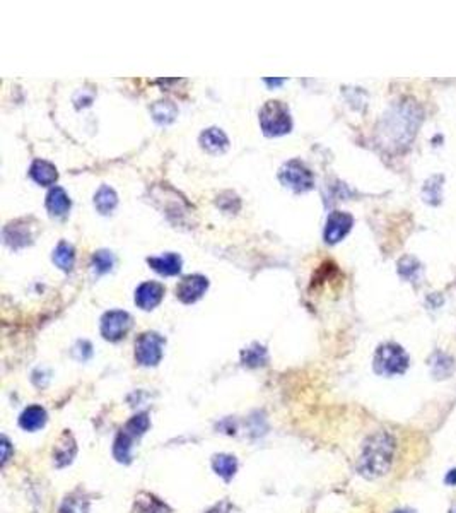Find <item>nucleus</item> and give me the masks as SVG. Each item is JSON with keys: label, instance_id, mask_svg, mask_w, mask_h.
Masks as SVG:
<instances>
[{"label": "nucleus", "instance_id": "nucleus-1", "mask_svg": "<svg viewBox=\"0 0 456 513\" xmlns=\"http://www.w3.org/2000/svg\"><path fill=\"white\" fill-rule=\"evenodd\" d=\"M396 441L388 431H378L371 435L363 447L357 469L367 479H374L390 470Z\"/></svg>", "mask_w": 456, "mask_h": 513}, {"label": "nucleus", "instance_id": "nucleus-2", "mask_svg": "<svg viewBox=\"0 0 456 513\" xmlns=\"http://www.w3.org/2000/svg\"><path fill=\"white\" fill-rule=\"evenodd\" d=\"M260 127L266 137L289 133L293 129V118L287 105L279 100L266 101L260 110Z\"/></svg>", "mask_w": 456, "mask_h": 513}, {"label": "nucleus", "instance_id": "nucleus-3", "mask_svg": "<svg viewBox=\"0 0 456 513\" xmlns=\"http://www.w3.org/2000/svg\"><path fill=\"white\" fill-rule=\"evenodd\" d=\"M409 368V354L398 344H383L374 354V370L380 375L395 377L405 373Z\"/></svg>", "mask_w": 456, "mask_h": 513}, {"label": "nucleus", "instance_id": "nucleus-4", "mask_svg": "<svg viewBox=\"0 0 456 513\" xmlns=\"http://www.w3.org/2000/svg\"><path fill=\"white\" fill-rule=\"evenodd\" d=\"M280 182L296 193H304L315 187V177L310 168L299 160H293L280 168Z\"/></svg>", "mask_w": 456, "mask_h": 513}, {"label": "nucleus", "instance_id": "nucleus-5", "mask_svg": "<svg viewBox=\"0 0 456 513\" xmlns=\"http://www.w3.org/2000/svg\"><path fill=\"white\" fill-rule=\"evenodd\" d=\"M164 344H166V340L157 332L140 334L135 342L137 363L142 367H156L163 358Z\"/></svg>", "mask_w": 456, "mask_h": 513}, {"label": "nucleus", "instance_id": "nucleus-6", "mask_svg": "<svg viewBox=\"0 0 456 513\" xmlns=\"http://www.w3.org/2000/svg\"><path fill=\"white\" fill-rule=\"evenodd\" d=\"M132 327V317L127 312L111 310L101 318V336L110 342H118L128 334Z\"/></svg>", "mask_w": 456, "mask_h": 513}, {"label": "nucleus", "instance_id": "nucleus-7", "mask_svg": "<svg viewBox=\"0 0 456 513\" xmlns=\"http://www.w3.org/2000/svg\"><path fill=\"white\" fill-rule=\"evenodd\" d=\"M207 287H209V279H207L205 276L190 274V276H185L183 279L178 283L176 296L181 303L192 305L205 294Z\"/></svg>", "mask_w": 456, "mask_h": 513}, {"label": "nucleus", "instance_id": "nucleus-8", "mask_svg": "<svg viewBox=\"0 0 456 513\" xmlns=\"http://www.w3.org/2000/svg\"><path fill=\"white\" fill-rule=\"evenodd\" d=\"M354 219L349 212H342V210H333L326 219L325 226V241L330 245L339 243L340 240L349 234L352 230Z\"/></svg>", "mask_w": 456, "mask_h": 513}, {"label": "nucleus", "instance_id": "nucleus-9", "mask_svg": "<svg viewBox=\"0 0 456 513\" xmlns=\"http://www.w3.org/2000/svg\"><path fill=\"white\" fill-rule=\"evenodd\" d=\"M164 293H166V290L163 284L156 283V281H147L137 287L135 305L142 310H154L163 301Z\"/></svg>", "mask_w": 456, "mask_h": 513}, {"label": "nucleus", "instance_id": "nucleus-10", "mask_svg": "<svg viewBox=\"0 0 456 513\" xmlns=\"http://www.w3.org/2000/svg\"><path fill=\"white\" fill-rule=\"evenodd\" d=\"M200 146L210 154H223L229 147V139L223 130L212 127L200 133Z\"/></svg>", "mask_w": 456, "mask_h": 513}, {"label": "nucleus", "instance_id": "nucleus-11", "mask_svg": "<svg viewBox=\"0 0 456 513\" xmlns=\"http://www.w3.org/2000/svg\"><path fill=\"white\" fill-rule=\"evenodd\" d=\"M147 263H149L157 274H161V276H176V274H180L183 260H181V256L178 254L170 252V254H164L159 256H149V259H147Z\"/></svg>", "mask_w": 456, "mask_h": 513}, {"label": "nucleus", "instance_id": "nucleus-12", "mask_svg": "<svg viewBox=\"0 0 456 513\" xmlns=\"http://www.w3.org/2000/svg\"><path fill=\"white\" fill-rule=\"evenodd\" d=\"M30 177L33 178L38 185H41V187H50V185H55V182L58 180V171L57 168L52 163H48V161L36 160L31 164Z\"/></svg>", "mask_w": 456, "mask_h": 513}, {"label": "nucleus", "instance_id": "nucleus-13", "mask_svg": "<svg viewBox=\"0 0 456 513\" xmlns=\"http://www.w3.org/2000/svg\"><path fill=\"white\" fill-rule=\"evenodd\" d=\"M3 240L10 248H23L31 243V231L30 228L21 224V221L10 223L3 228Z\"/></svg>", "mask_w": 456, "mask_h": 513}, {"label": "nucleus", "instance_id": "nucleus-14", "mask_svg": "<svg viewBox=\"0 0 456 513\" xmlns=\"http://www.w3.org/2000/svg\"><path fill=\"white\" fill-rule=\"evenodd\" d=\"M76 453H77L76 440H73V437L69 433V431H65V433L58 438L57 445H55V448H54L55 466L57 467L69 466V463L73 460V457H76Z\"/></svg>", "mask_w": 456, "mask_h": 513}, {"label": "nucleus", "instance_id": "nucleus-15", "mask_svg": "<svg viewBox=\"0 0 456 513\" xmlns=\"http://www.w3.org/2000/svg\"><path fill=\"white\" fill-rule=\"evenodd\" d=\"M72 207L70 197L62 187H54L47 195V209L52 216L64 217Z\"/></svg>", "mask_w": 456, "mask_h": 513}, {"label": "nucleus", "instance_id": "nucleus-16", "mask_svg": "<svg viewBox=\"0 0 456 513\" xmlns=\"http://www.w3.org/2000/svg\"><path fill=\"white\" fill-rule=\"evenodd\" d=\"M47 423V411L41 406H30L23 411L19 417V424L26 431H36Z\"/></svg>", "mask_w": 456, "mask_h": 513}, {"label": "nucleus", "instance_id": "nucleus-17", "mask_svg": "<svg viewBox=\"0 0 456 513\" xmlns=\"http://www.w3.org/2000/svg\"><path fill=\"white\" fill-rule=\"evenodd\" d=\"M212 467L217 476L223 477L224 481H231L238 470L236 457L227 455V453H219L212 459Z\"/></svg>", "mask_w": 456, "mask_h": 513}, {"label": "nucleus", "instance_id": "nucleus-18", "mask_svg": "<svg viewBox=\"0 0 456 513\" xmlns=\"http://www.w3.org/2000/svg\"><path fill=\"white\" fill-rule=\"evenodd\" d=\"M117 192L111 187H108V185H103V187L96 192V195H94V206H96V209L100 210L101 214H110L111 210L117 207Z\"/></svg>", "mask_w": 456, "mask_h": 513}, {"label": "nucleus", "instance_id": "nucleus-19", "mask_svg": "<svg viewBox=\"0 0 456 513\" xmlns=\"http://www.w3.org/2000/svg\"><path fill=\"white\" fill-rule=\"evenodd\" d=\"M133 441H135V438H133L132 435H128L127 431L122 430L120 433H118L117 440H115V445H113V455L118 462H124V463L130 462Z\"/></svg>", "mask_w": 456, "mask_h": 513}, {"label": "nucleus", "instance_id": "nucleus-20", "mask_svg": "<svg viewBox=\"0 0 456 513\" xmlns=\"http://www.w3.org/2000/svg\"><path fill=\"white\" fill-rule=\"evenodd\" d=\"M54 262L62 270L70 272L73 267V262H76V250H73L72 245L67 243V241H60L54 250Z\"/></svg>", "mask_w": 456, "mask_h": 513}, {"label": "nucleus", "instance_id": "nucleus-21", "mask_svg": "<svg viewBox=\"0 0 456 513\" xmlns=\"http://www.w3.org/2000/svg\"><path fill=\"white\" fill-rule=\"evenodd\" d=\"M269 360V354H266V349L260 344H253V346L247 347V349L241 353V361H243L244 367L248 368H258L263 367Z\"/></svg>", "mask_w": 456, "mask_h": 513}, {"label": "nucleus", "instance_id": "nucleus-22", "mask_svg": "<svg viewBox=\"0 0 456 513\" xmlns=\"http://www.w3.org/2000/svg\"><path fill=\"white\" fill-rule=\"evenodd\" d=\"M178 110L176 107H174L173 101H157L156 105L152 107V115H154V120L157 122V124H170V122L174 120V117H176Z\"/></svg>", "mask_w": 456, "mask_h": 513}, {"label": "nucleus", "instance_id": "nucleus-23", "mask_svg": "<svg viewBox=\"0 0 456 513\" xmlns=\"http://www.w3.org/2000/svg\"><path fill=\"white\" fill-rule=\"evenodd\" d=\"M149 426H150L149 416H147L146 413H140V414H135V416H133L132 419L125 424L124 431H127L128 435H132V437L137 440V438H140L147 430H149Z\"/></svg>", "mask_w": 456, "mask_h": 513}, {"label": "nucleus", "instance_id": "nucleus-24", "mask_svg": "<svg viewBox=\"0 0 456 513\" xmlns=\"http://www.w3.org/2000/svg\"><path fill=\"white\" fill-rule=\"evenodd\" d=\"M60 513H89V501L79 493H73L65 498Z\"/></svg>", "mask_w": 456, "mask_h": 513}, {"label": "nucleus", "instance_id": "nucleus-25", "mask_svg": "<svg viewBox=\"0 0 456 513\" xmlns=\"http://www.w3.org/2000/svg\"><path fill=\"white\" fill-rule=\"evenodd\" d=\"M91 265H93L96 274H106L113 269L115 265V255L108 250H100L93 255L91 259Z\"/></svg>", "mask_w": 456, "mask_h": 513}, {"label": "nucleus", "instance_id": "nucleus-26", "mask_svg": "<svg viewBox=\"0 0 456 513\" xmlns=\"http://www.w3.org/2000/svg\"><path fill=\"white\" fill-rule=\"evenodd\" d=\"M0 447H2V466H5L10 455V444L5 437L2 438V445H0Z\"/></svg>", "mask_w": 456, "mask_h": 513}, {"label": "nucleus", "instance_id": "nucleus-27", "mask_svg": "<svg viewBox=\"0 0 456 513\" xmlns=\"http://www.w3.org/2000/svg\"><path fill=\"white\" fill-rule=\"evenodd\" d=\"M207 513H233L231 512V507L227 503H220L217 507H214L212 510H209Z\"/></svg>", "mask_w": 456, "mask_h": 513}, {"label": "nucleus", "instance_id": "nucleus-28", "mask_svg": "<svg viewBox=\"0 0 456 513\" xmlns=\"http://www.w3.org/2000/svg\"><path fill=\"white\" fill-rule=\"evenodd\" d=\"M446 484H456V469L450 470V474L446 477Z\"/></svg>", "mask_w": 456, "mask_h": 513}, {"label": "nucleus", "instance_id": "nucleus-29", "mask_svg": "<svg viewBox=\"0 0 456 513\" xmlns=\"http://www.w3.org/2000/svg\"><path fill=\"white\" fill-rule=\"evenodd\" d=\"M266 84H270V86H279V84L284 83V79H265Z\"/></svg>", "mask_w": 456, "mask_h": 513}, {"label": "nucleus", "instance_id": "nucleus-30", "mask_svg": "<svg viewBox=\"0 0 456 513\" xmlns=\"http://www.w3.org/2000/svg\"><path fill=\"white\" fill-rule=\"evenodd\" d=\"M393 513H413V512H410V510H395Z\"/></svg>", "mask_w": 456, "mask_h": 513}]
</instances>
